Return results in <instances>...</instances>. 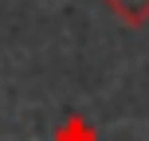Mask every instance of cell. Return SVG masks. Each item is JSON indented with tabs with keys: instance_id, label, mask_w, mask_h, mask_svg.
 I'll use <instances>...</instances> for the list:
<instances>
[{
	"instance_id": "1",
	"label": "cell",
	"mask_w": 149,
	"mask_h": 141,
	"mask_svg": "<svg viewBox=\"0 0 149 141\" xmlns=\"http://www.w3.org/2000/svg\"><path fill=\"white\" fill-rule=\"evenodd\" d=\"M51 141H98V129L90 126L82 114H67V118L55 126Z\"/></svg>"
},
{
	"instance_id": "2",
	"label": "cell",
	"mask_w": 149,
	"mask_h": 141,
	"mask_svg": "<svg viewBox=\"0 0 149 141\" xmlns=\"http://www.w3.org/2000/svg\"><path fill=\"white\" fill-rule=\"evenodd\" d=\"M126 28H145L149 24V0H102Z\"/></svg>"
}]
</instances>
